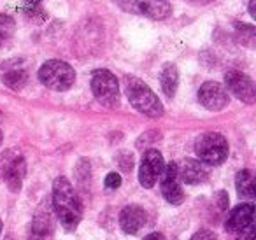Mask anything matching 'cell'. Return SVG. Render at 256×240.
<instances>
[{
  "label": "cell",
  "mask_w": 256,
  "mask_h": 240,
  "mask_svg": "<svg viewBox=\"0 0 256 240\" xmlns=\"http://www.w3.org/2000/svg\"><path fill=\"white\" fill-rule=\"evenodd\" d=\"M60 224L67 232H74L82 218V204L76 193L74 186L67 177H56L53 182V200H51Z\"/></svg>",
  "instance_id": "1"
},
{
  "label": "cell",
  "mask_w": 256,
  "mask_h": 240,
  "mask_svg": "<svg viewBox=\"0 0 256 240\" xmlns=\"http://www.w3.org/2000/svg\"><path fill=\"white\" fill-rule=\"evenodd\" d=\"M124 92L134 107L150 118L164 116V106L154 92L137 78H124Z\"/></svg>",
  "instance_id": "2"
},
{
  "label": "cell",
  "mask_w": 256,
  "mask_h": 240,
  "mask_svg": "<svg viewBox=\"0 0 256 240\" xmlns=\"http://www.w3.org/2000/svg\"><path fill=\"white\" fill-rule=\"evenodd\" d=\"M39 79L46 88L54 92H67L74 86L76 72L62 60H50L39 68Z\"/></svg>",
  "instance_id": "3"
},
{
  "label": "cell",
  "mask_w": 256,
  "mask_h": 240,
  "mask_svg": "<svg viewBox=\"0 0 256 240\" xmlns=\"http://www.w3.org/2000/svg\"><path fill=\"white\" fill-rule=\"evenodd\" d=\"M195 152L204 165H221L228 158V142L221 134H202L195 140Z\"/></svg>",
  "instance_id": "4"
},
{
  "label": "cell",
  "mask_w": 256,
  "mask_h": 240,
  "mask_svg": "<svg viewBox=\"0 0 256 240\" xmlns=\"http://www.w3.org/2000/svg\"><path fill=\"white\" fill-rule=\"evenodd\" d=\"M92 92L95 98L102 104L104 107H118L120 104V84L112 72L100 68L95 70L92 76Z\"/></svg>",
  "instance_id": "5"
},
{
  "label": "cell",
  "mask_w": 256,
  "mask_h": 240,
  "mask_svg": "<svg viewBox=\"0 0 256 240\" xmlns=\"http://www.w3.org/2000/svg\"><path fill=\"white\" fill-rule=\"evenodd\" d=\"M26 174V163L20 152L16 151H6L0 156V177L6 180L8 188L16 193L22 190L23 179Z\"/></svg>",
  "instance_id": "6"
},
{
  "label": "cell",
  "mask_w": 256,
  "mask_h": 240,
  "mask_svg": "<svg viewBox=\"0 0 256 240\" xmlns=\"http://www.w3.org/2000/svg\"><path fill=\"white\" fill-rule=\"evenodd\" d=\"M116 4L123 11L148 16L151 20H165L172 12L167 0H116Z\"/></svg>",
  "instance_id": "7"
},
{
  "label": "cell",
  "mask_w": 256,
  "mask_h": 240,
  "mask_svg": "<svg viewBox=\"0 0 256 240\" xmlns=\"http://www.w3.org/2000/svg\"><path fill=\"white\" fill-rule=\"evenodd\" d=\"M164 168H165V162L162 152L158 149H148L144 152L142 163H140V168H139V182L146 190H150L160 179V176L164 174Z\"/></svg>",
  "instance_id": "8"
},
{
  "label": "cell",
  "mask_w": 256,
  "mask_h": 240,
  "mask_svg": "<svg viewBox=\"0 0 256 240\" xmlns=\"http://www.w3.org/2000/svg\"><path fill=\"white\" fill-rule=\"evenodd\" d=\"M224 84H226V92L234 93L240 102L252 104L256 98V88L252 79L248 74H242L238 70H230L224 76Z\"/></svg>",
  "instance_id": "9"
},
{
  "label": "cell",
  "mask_w": 256,
  "mask_h": 240,
  "mask_svg": "<svg viewBox=\"0 0 256 240\" xmlns=\"http://www.w3.org/2000/svg\"><path fill=\"white\" fill-rule=\"evenodd\" d=\"M198 100L206 109L209 110H221L228 106L230 96L223 84L216 81H207L200 86L198 90Z\"/></svg>",
  "instance_id": "10"
},
{
  "label": "cell",
  "mask_w": 256,
  "mask_h": 240,
  "mask_svg": "<svg viewBox=\"0 0 256 240\" xmlns=\"http://www.w3.org/2000/svg\"><path fill=\"white\" fill-rule=\"evenodd\" d=\"M0 81L11 90H22L28 81V72L23 60L12 58L0 65Z\"/></svg>",
  "instance_id": "11"
},
{
  "label": "cell",
  "mask_w": 256,
  "mask_h": 240,
  "mask_svg": "<svg viewBox=\"0 0 256 240\" xmlns=\"http://www.w3.org/2000/svg\"><path fill=\"white\" fill-rule=\"evenodd\" d=\"M162 179V194L164 198L172 205H181L184 200V193H182V188L178 182V165L176 163H168L165 165L164 174L160 176Z\"/></svg>",
  "instance_id": "12"
},
{
  "label": "cell",
  "mask_w": 256,
  "mask_h": 240,
  "mask_svg": "<svg viewBox=\"0 0 256 240\" xmlns=\"http://www.w3.org/2000/svg\"><path fill=\"white\" fill-rule=\"evenodd\" d=\"M252 214H254V205L252 204H240L228 214L224 222V230L228 233H240L249 224H252Z\"/></svg>",
  "instance_id": "13"
},
{
  "label": "cell",
  "mask_w": 256,
  "mask_h": 240,
  "mask_svg": "<svg viewBox=\"0 0 256 240\" xmlns=\"http://www.w3.org/2000/svg\"><path fill=\"white\" fill-rule=\"evenodd\" d=\"M146 222V210L140 205H126L123 210L120 212V226L123 228L124 233L136 235L139 233V230Z\"/></svg>",
  "instance_id": "14"
},
{
  "label": "cell",
  "mask_w": 256,
  "mask_h": 240,
  "mask_svg": "<svg viewBox=\"0 0 256 240\" xmlns=\"http://www.w3.org/2000/svg\"><path fill=\"white\" fill-rule=\"evenodd\" d=\"M53 233V221H51V205L42 202L37 208L36 218L32 222V238L30 240H48Z\"/></svg>",
  "instance_id": "15"
},
{
  "label": "cell",
  "mask_w": 256,
  "mask_h": 240,
  "mask_svg": "<svg viewBox=\"0 0 256 240\" xmlns=\"http://www.w3.org/2000/svg\"><path fill=\"white\" fill-rule=\"evenodd\" d=\"M207 168L202 162L198 160H184L181 163V166H178V177H181V180L184 184H200L207 179Z\"/></svg>",
  "instance_id": "16"
},
{
  "label": "cell",
  "mask_w": 256,
  "mask_h": 240,
  "mask_svg": "<svg viewBox=\"0 0 256 240\" xmlns=\"http://www.w3.org/2000/svg\"><path fill=\"white\" fill-rule=\"evenodd\" d=\"M160 82H162V90H164L165 96L174 98L176 92H178V86H179V72L174 64L164 65L162 74H160Z\"/></svg>",
  "instance_id": "17"
},
{
  "label": "cell",
  "mask_w": 256,
  "mask_h": 240,
  "mask_svg": "<svg viewBox=\"0 0 256 240\" xmlns=\"http://www.w3.org/2000/svg\"><path fill=\"white\" fill-rule=\"evenodd\" d=\"M235 188L237 193L244 200H254V177L251 170H240L235 177Z\"/></svg>",
  "instance_id": "18"
},
{
  "label": "cell",
  "mask_w": 256,
  "mask_h": 240,
  "mask_svg": "<svg viewBox=\"0 0 256 240\" xmlns=\"http://www.w3.org/2000/svg\"><path fill=\"white\" fill-rule=\"evenodd\" d=\"M14 20L8 14H0V46H4L11 40V37L14 36Z\"/></svg>",
  "instance_id": "19"
},
{
  "label": "cell",
  "mask_w": 256,
  "mask_h": 240,
  "mask_svg": "<svg viewBox=\"0 0 256 240\" xmlns=\"http://www.w3.org/2000/svg\"><path fill=\"white\" fill-rule=\"evenodd\" d=\"M121 186V176L118 172H110L106 177V188L107 190H118Z\"/></svg>",
  "instance_id": "20"
},
{
  "label": "cell",
  "mask_w": 256,
  "mask_h": 240,
  "mask_svg": "<svg viewBox=\"0 0 256 240\" xmlns=\"http://www.w3.org/2000/svg\"><path fill=\"white\" fill-rule=\"evenodd\" d=\"M190 240H218V236L212 232H209V230H200Z\"/></svg>",
  "instance_id": "21"
},
{
  "label": "cell",
  "mask_w": 256,
  "mask_h": 240,
  "mask_svg": "<svg viewBox=\"0 0 256 240\" xmlns=\"http://www.w3.org/2000/svg\"><path fill=\"white\" fill-rule=\"evenodd\" d=\"M237 240H256V236H254V224H249L246 230H242Z\"/></svg>",
  "instance_id": "22"
},
{
  "label": "cell",
  "mask_w": 256,
  "mask_h": 240,
  "mask_svg": "<svg viewBox=\"0 0 256 240\" xmlns=\"http://www.w3.org/2000/svg\"><path fill=\"white\" fill-rule=\"evenodd\" d=\"M218 205H220V208H228V193L226 191H220L218 193Z\"/></svg>",
  "instance_id": "23"
},
{
  "label": "cell",
  "mask_w": 256,
  "mask_h": 240,
  "mask_svg": "<svg viewBox=\"0 0 256 240\" xmlns=\"http://www.w3.org/2000/svg\"><path fill=\"white\" fill-rule=\"evenodd\" d=\"M144 240H165L162 233H150L148 236H144Z\"/></svg>",
  "instance_id": "24"
},
{
  "label": "cell",
  "mask_w": 256,
  "mask_h": 240,
  "mask_svg": "<svg viewBox=\"0 0 256 240\" xmlns=\"http://www.w3.org/2000/svg\"><path fill=\"white\" fill-rule=\"evenodd\" d=\"M254 6H256V0H251V2H249V14H251L252 18H256V11H254Z\"/></svg>",
  "instance_id": "25"
},
{
  "label": "cell",
  "mask_w": 256,
  "mask_h": 240,
  "mask_svg": "<svg viewBox=\"0 0 256 240\" xmlns=\"http://www.w3.org/2000/svg\"><path fill=\"white\" fill-rule=\"evenodd\" d=\"M186 2L195 4V6H202V4H209V2H212V0H186Z\"/></svg>",
  "instance_id": "26"
},
{
  "label": "cell",
  "mask_w": 256,
  "mask_h": 240,
  "mask_svg": "<svg viewBox=\"0 0 256 240\" xmlns=\"http://www.w3.org/2000/svg\"><path fill=\"white\" fill-rule=\"evenodd\" d=\"M25 2L30 6H36V4H39V2H42V0H25Z\"/></svg>",
  "instance_id": "27"
},
{
  "label": "cell",
  "mask_w": 256,
  "mask_h": 240,
  "mask_svg": "<svg viewBox=\"0 0 256 240\" xmlns=\"http://www.w3.org/2000/svg\"><path fill=\"white\" fill-rule=\"evenodd\" d=\"M0 144H2V132H0Z\"/></svg>",
  "instance_id": "28"
},
{
  "label": "cell",
  "mask_w": 256,
  "mask_h": 240,
  "mask_svg": "<svg viewBox=\"0 0 256 240\" xmlns=\"http://www.w3.org/2000/svg\"><path fill=\"white\" fill-rule=\"evenodd\" d=\"M0 233H2V221H0Z\"/></svg>",
  "instance_id": "29"
}]
</instances>
